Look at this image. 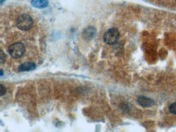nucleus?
I'll list each match as a JSON object with an SVG mask.
<instances>
[{"label":"nucleus","instance_id":"9","mask_svg":"<svg viewBox=\"0 0 176 132\" xmlns=\"http://www.w3.org/2000/svg\"><path fill=\"white\" fill-rule=\"evenodd\" d=\"M5 53H4L2 50H1V52H0V62H1V63H4V62H5Z\"/></svg>","mask_w":176,"mask_h":132},{"label":"nucleus","instance_id":"5","mask_svg":"<svg viewBox=\"0 0 176 132\" xmlns=\"http://www.w3.org/2000/svg\"><path fill=\"white\" fill-rule=\"evenodd\" d=\"M36 65L35 63L32 62H26L24 63H22L18 67V70L20 72L24 71H28L33 70L36 69Z\"/></svg>","mask_w":176,"mask_h":132},{"label":"nucleus","instance_id":"3","mask_svg":"<svg viewBox=\"0 0 176 132\" xmlns=\"http://www.w3.org/2000/svg\"><path fill=\"white\" fill-rule=\"evenodd\" d=\"M120 34L118 30L115 28L109 29L106 32L103 36V40L108 44H115L118 40Z\"/></svg>","mask_w":176,"mask_h":132},{"label":"nucleus","instance_id":"2","mask_svg":"<svg viewBox=\"0 0 176 132\" xmlns=\"http://www.w3.org/2000/svg\"><path fill=\"white\" fill-rule=\"evenodd\" d=\"M25 47L21 42H16L11 44L8 49V52L12 58H18L23 56Z\"/></svg>","mask_w":176,"mask_h":132},{"label":"nucleus","instance_id":"6","mask_svg":"<svg viewBox=\"0 0 176 132\" xmlns=\"http://www.w3.org/2000/svg\"><path fill=\"white\" fill-rule=\"evenodd\" d=\"M48 0H32L31 4L37 8H44L48 5Z\"/></svg>","mask_w":176,"mask_h":132},{"label":"nucleus","instance_id":"4","mask_svg":"<svg viewBox=\"0 0 176 132\" xmlns=\"http://www.w3.org/2000/svg\"><path fill=\"white\" fill-rule=\"evenodd\" d=\"M138 103L143 108L150 107L153 105L154 101L148 97L141 96L137 99Z\"/></svg>","mask_w":176,"mask_h":132},{"label":"nucleus","instance_id":"10","mask_svg":"<svg viewBox=\"0 0 176 132\" xmlns=\"http://www.w3.org/2000/svg\"><path fill=\"white\" fill-rule=\"evenodd\" d=\"M0 86H1L0 87V95L2 96L5 93L6 89L5 87L2 84H1Z\"/></svg>","mask_w":176,"mask_h":132},{"label":"nucleus","instance_id":"11","mask_svg":"<svg viewBox=\"0 0 176 132\" xmlns=\"http://www.w3.org/2000/svg\"><path fill=\"white\" fill-rule=\"evenodd\" d=\"M3 75V70H1V76Z\"/></svg>","mask_w":176,"mask_h":132},{"label":"nucleus","instance_id":"7","mask_svg":"<svg viewBox=\"0 0 176 132\" xmlns=\"http://www.w3.org/2000/svg\"><path fill=\"white\" fill-rule=\"evenodd\" d=\"M96 33V31L95 28L93 27H90L85 30L83 32V35L86 39H91L95 36Z\"/></svg>","mask_w":176,"mask_h":132},{"label":"nucleus","instance_id":"1","mask_svg":"<svg viewBox=\"0 0 176 132\" xmlns=\"http://www.w3.org/2000/svg\"><path fill=\"white\" fill-rule=\"evenodd\" d=\"M33 21L31 17L27 14H21L17 20V26L22 31H28L32 27Z\"/></svg>","mask_w":176,"mask_h":132},{"label":"nucleus","instance_id":"8","mask_svg":"<svg viewBox=\"0 0 176 132\" xmlns=\"http://www.w3.org/2000/svg\"><path fill=\"white\" fill-rule=\"evenodd\" d=\"M169 111L173 114H176V102L171 104L169 106Z\"/></svg>","mask_w":176,"mask_h":132}]
</instances>
